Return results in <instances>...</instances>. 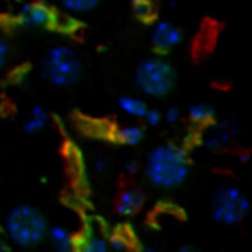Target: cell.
<instances>
[{"instance_id": "obj_5", "label": "cell", "mask_w": 252, "mask_h": 252, "mask_svg": "<svg viewBox=\"0 0 252 252\" xmlns=\"http://www.w3.org/2000/svg\"><path fill=\"white\" fill-rule=\"evenodd\" d=\"M251 200L237 185L224 183L214 192L211 199V218L220 226H237L247 218Z\"/></svg>"}, {"instance_id": "obj_25", "label": "cell", "mask_w": 252, "mask_h": 252, "mask_svg": "<svg viewBox=\"0 0 252 252\" xmlns=\"http://www.w3.org/2000/svg\"><path fill=\"white\" fill-rule=\"evenodd\" d=\"M180 251L182 252H197V247H193V245H182V247H180Z\"/></svg>"}, {"instance_id": "obj_18", "label": "cell", "mask_w": 252, "mask_h": 252, "mask_svg": "<svg viewBox=\"0 0 252 252\" xmlns=\"http://www.w3.org/2000/svg\"><path fill=\"white\" fill-rule=\"evenodd\" d=\"M9 57H11V47H9V42L0 35V73L7 67Z\"/></svg>"}, {"instance_id": "obj_13", "label": "cell", "mask_w": 252, "mask_h": 252, "mask_svg": "<svg viewBox=\"0 0 252 252\" xmlns=\"http://www.w3.org/2000/svg\"><path fill=\"white\" fill-rule=\"evenodd\" d=\"M118 107L123 114L135 119H142L145 116V112H147L149 105L144 98L137 97V95H121L118 98Z\"/></svg>"}, {"instance_id": "obj_9", "label": "cell", "mask_w": 252, "mask_h": 252, "mask_svg": "<svg viewBox=\"0 0 252 252\" xmlns=\"http://www.w3.org/2000/svg\"><path fill=\"white\" fill-rule=\"evenodd\" d=\"M47 240L50 242L56 251L59 252H71L78 249V240H80V235L74 233L73 230H69L64 224H49V230H47Z\"/></svg>"}, {"instance_id": "obj_12", "label": "cell", "mask_w": 252, "mask_h": 252, "mask_svg": "<svg viewBox=\"0 0 252 252\" xmlns=\"http://www.w3.org/2000/svg\"><path fill=\"white\" fill-rule=\"evenodd\" d=\"M144 126L137 123H128V125L118 126L114 130V140L126 147H137L144 140Z\"/></svg>"}, {"instance_id": "obj_8", "label": "cell", "mask_w": 252, "mask_h": 252, "mask_svg": "<svg viewBox=\"0 0 252 252\" xmlns=\"http://www.w3.org/2000/svg\"><path fill=\"white\" fill-rule=\"evenodd\" d=\"M183 42V30L171 21H156L151 32L152 49L158 54H169Z\"/></svg>"}, {"instance_id": "obj_20", "label": "cell", "mask_w": 252, "mask_h": 252, "mask_svg": "<svg viewBox=\"0 0 252 252\" xmlns=\"http://www.w3.org/2000/svg\"><path fill=\"white\" fill-rule=\"evenodd\" d=\"M180 119H182V111L178 107H168L162 112V121L168 125H176Z\"/></svg>"}, {"instance_id": "obj_1", "label": "cell", "mask_w": 252, "mask_h": 252, "mask_svg": "<svg viewBox=\"0 0 252 252\" xmlns=\"http://www.w3.org/2000/svg\"><path fill=\"white\" fill-rule=\"evenodd\" d=\"M144 173L147 182L159 190H175L187 182L190 175V159L185 147L176 144H161L149 152Z\"/></svg>"}, {"instance_id": "obj_19", "label": "cell", "mask_w": 252, "mask_h": 252, "mask_svg": "<svg viewBox=\"0 0 252 252\" xmlns=\"http://www.w3.org/2000/svg\"><path fill=\"white\" fill-rule=\"evenodd\" d=\"M142 121H144L147 126H159L162 123V112L158 111V109L149 107L147 112H145V116L142 118Z\"/></svg>"}, {"instance_id": "obj_23", "label": "cell", "mask_w": 252, "mask_h": 252, "mask_svg": "<svg viewBox=\"0 0 252 252\" xmlns=\"http://www.w3.org/2000/svg\"><path fill=\"white\" fill-rule=\"evenodd\" d=\"M107 164H109V161H107V158H105L104 154L97 156V158H95V161H94V168H95V171H98V173L105 171V169H107Z\"/></svg>"}, {"instance_id": "obj_7", "label": "cell", "mask_w": 252, "mask_h": 252, "mask_svg": "<svg viewBox=\"0 0 252 252\" xmlns=\"http://www.w3.org/2000/svg\"><path fill=\"white\" fill-rule=\"evenodd\" d=\"M14 19L25 28H50L56 23V14L42 2H26L14 12Z\"/></svg>"}, {"instance_id": "obj_10", "label": "cell", "mask_w": 252, "mask_h": 252, "mask_svg": "<svg viewBox=\"0 0 252 252\" xmlns=\"http://www.w3.org/2000/svg\"><path fill=\"white\" fill-rule=\"evenodd\" d=\"M145 195L138 189H126L119 193L118 202H116V213L123 218H131L144 207Z\"/></svg>"}, {"instance_id": "obj_26", "label": "cell", "mask_w": 252, "mask_h": 252, "mask_svg": "<svg viewBox=\"0 0 252 252\" xmlns=\"http://www.w3.org/2000/svg\"><path fill=\"white\" fill-rule=\"evenodd\" d=\"M189 0H171V4L173 5H182V4H187Z\"/></svg>"}, {"instance_id": "obj_15", "label": "cell", "mask_w": 252, "mask_h": 252, "mask_svg": "<svg viewBox=\"0 0 252 252\" xmlns=\"http://www.w3.org/2000/svg\"><path fill=\"white\" fill-rule=\"evenodd\" d=\"M78 249L83 252H107L109 251V238L97 231H88L80 235Z\"/></svg>"}, {"instance_id": "obj_2", "label": "cell", "mask_w": 252, "mask_h": 252, "mask_svg": "<svg viewBox=\"0 0 252 252\" xmlns=\"http://www.w3.org/2000/svg\"><path fill=\"white\" fill-rule=\"evenodd\" d=\"M47 230L45 214L32 204H18L5 214L4 235L18 247H36L47 238Z\"/></svg>"}, {"instance_id": "obj_3", "label": "cell", "mask_w": 252, "mask_h": 252, "mask_svg": "<svg viewBox=\"0 0 252 252\" xmlns=\"http://www.w3.org/2000/svg\"><path fill=\"white\" fill-rule=\"evenodd\" d=\"M83 64L73 47L57 43L50 47L42 59V76L52 87L67 88L81 78Z\"/></svg>"}, {"instance_id": "obj_24", "label": "cell", "mask_w": 252, "mask_h": 252, "mask_svg": "<svg viewBox=\"0 0 252 252\" xmlns=\"http://www.w3.org/2000/svg\"><path fill=\"white\" fill-rule=\"evenodd\" d=\"M0 251H7V244H5V237L0 230Z\"/></svg>"}, {"instance_id": "obj_21", "label": "cell", "mask_w": 252, "mask_h": 252, "mask_svg": "<svg viewBox=\"0 0 252 252\" xmlns=\"http://www.w3.org/2000/svg\"><path fill=\"white\" fill-rule=\"evenodd\" d=\"M109 249H116V251H125L128 249V242L125 240V237L119 233L109 237Z\"/></svg>"}, {"instance_id": "obj_14", "label": "cell", "mask_w": 252, "mask_h": 252, "mask_svg": "<svg viewBox=\"0 0 252 252\" xmlns=\"http://www.w3.org/2000/svg\"><path fill=\"white\" fill-rule=\"evenodd\" d=\"M187 118L197 126H207L216 119V111L213 105L206 104V102H197L187 109Z\"/></svg>"}, {"instance_id": "obj_11", "label": "cell", "mask_w": 252, "mask_h": 252, "mask_svg": "<svg viewBox=\"0 0 252 252\" xmlns=\"http://www.w3.org/2000/svg\"><path fill=\"white\" fill-rule=\"evenodd\" d=\"M50 123V114L43 105H33L28 111L25 123H23V131L26 135H38L45 130Z\"/></svg>"}, {"instance_id": "obj_6", "label": "cell", "mask_w": 252, "mask_h": 252, "mask_svg": "<svg viewBox=\"0 0 252 252\" xmlns=\"http://www.w3.org/2000/svg\"><path fill=\"white\" fill-rule=\"evenodd\" d=\"M240 131V125L235 119H214L207 125L206 131L200 137V145L209 152H221Z\"/></svg>"}, {"instance_id": "obj_4", "label": "cell", "mask_w": 252, "mask_h": 252, "mask_svg": "<svg viewBox=\"0 0 252 252\" xmlns=\"http://www.w3.org/2000/svg\"><path fill=\"white\" fill-rule=\"evenodd\" d=\"M135 83L144 95L161 98L169 95L175 88L176 71L161 56L145 57L135 69Z\"/></svg>"}, {"instance_id": "obj_16", "label": "cell", "mask_w": 252, "mask_h": 252, "mask_svg": "<svg viewBox=\"0 0 252 252\" xmlns=\"http://www.w3.org/2000/svg\"><path fill=\"white\" fill-rule=\"evenodd\" d=\"M59 5L67 12V14L73 16H81V14H88L94 9L98 7L102 0H57Z\"/></svg>"}, {"instance_id": "obj_22", "label": "cell", "mask_w": 252, "mask_h": 252, "mask_svg": "<svg viewBox=\"0 0 252 252\" xmlns=\"http://www.w3.org/2000/svg\"><path fill=\"white\" fill-rule=\"evenodd\" d=\"M123 169H125L126 175L133 176V175H137V173H138V169H140V164H138V162L135 161V159H130V161H126V162H125Z\"/></svg>"}, {"instance_id": "obj_17", "label": "cell", "mask_w": 252, "mask_h": 252, "mask_svg": "<svg viewBox=\"0 0 252 252\" xmlns=\"http://www.w3.org/2000/svg\"><path fill=\"white\" fill-rule=\"evenodd\" d=\"M133 11L140 19H149L154 12L151 0H133Z\"/></svg>"}]
</instances>
